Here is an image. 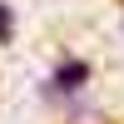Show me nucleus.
Listing matches in <instances>:
<instances>
[{
  "mask_svg": "<svg viewBox=\"0 0 124 124\" xmlns=\"http://www.w3.org/2000/svg\"><path fill=\"white\" fill-rule=\"evenodd\" d=\"M85 79H89V70L70 60V65H65V70L55 75V85H50V89H60V94H65V89H75V85H85Z\"/></svg>",
  "mask_w": 124,
  "mask_h": 124,
  "instance_id": "f257e3e1",
  "label": "nucleus"
},
{
  "mask_svg": "<svg viewBox=\"0 0 124 124\" xmlns=\"http://www.w3.org/2000/svg\"><path fill=\"white\" fill-rule=\"evenodd\" d=\"M0 40H10V15L0 10Z\"/></svg>",
  "mask_w": 124,
  "mask_h": 124,
  "instance_id": "f03ea898",
  "label": "nucleus"
}]
</instances>
